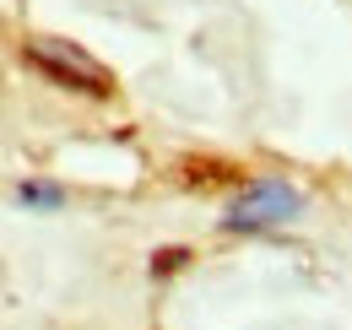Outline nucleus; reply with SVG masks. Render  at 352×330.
<instances>
[{
  "mask_svg": "<svg viewBox=\"0 0 352 330\" xmlns=\"http://www.w3.org/2000/svg\"><path fill=\"white\" fill-rule=\"evenodd\" d=\"M22 201H33V206H54L60 190H49V184H22Z\"/></svg>",
  "mask_w": 352,
  "mask_h": 330,
  "instance_id": "4",
  "label": "nucleus"
},
{
  "mask_svg": "<svg viewBox=\"0 0 352 330\" xmlns=\"http://www.w3.org/2000/svg\"><path fill=\"white\" fill-rule=\"evenodd\" d=\"M184 179H190V184H222V179H233V168H222V163H184Z\"/></svg>",
  "mask_w": 352,
  "mask_h": 330,
  "instance_id": "3",
  "label": "nucleus"
},
{
  "mask_svg": "<svg viewBox=\"0 0 352 330\" xmlns=\"http://www.w3.org/2000/svg\"><path fill=\"white\" fill-rule=\"evenodd\" d=\"M298 206H304V195H298L293 184H282V179H261V184H250V190L239 195V206L228 211V228H244V233H255V228H276V222L298 217Z\"/></svg>",
  "mask_w": 352,
  "mask_h": 330,
  "instance_id": "2",
  "label": "nucleus"
},
{
  "mask_svg": "<svg viewBox=\"0 0 352 330\" xmlns=\"http://www.w3.org/2000/svg\"><path fill=\"white\" fill-rule=\"evenodd\" d=\"M22 60L38 65L49 82H60V87H76V92H92V98H109L114 92L109 65H98L87 49H76V43H65V38H28L22 43Z\"/></svg>",
  "mask_w": 352,
  "mask_h": 330,
  "instance_id": "1",
  "label": "nucleus"
}]
</instances>
